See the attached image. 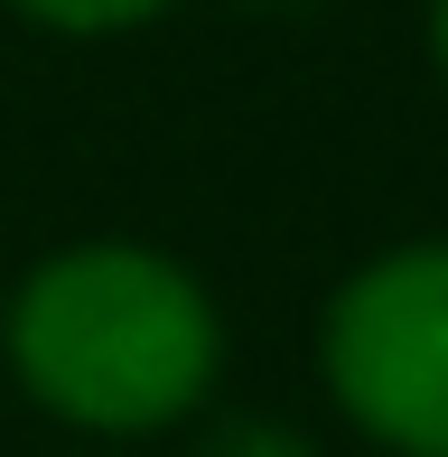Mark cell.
I'll list each match as a JSON object with an SVG mask.
<instances>
[{
    "label": "cell",
    "mask_w": 448,
    "mask_h": 457,
    "mask_svg": "<svg viewBox=\"0 0 448 457\" xmlns=\"http://www.w3.org/2000/svg\"><path fill=\"white\" fill-rule=\"evenodd\" d=\"M19 383L85 429H159L215 383V308L140 243H75L10 308Z\"/></svg>",
    "instance_id": "obj_1"
},
{
    "label": "cell",
    "mask_w": 448,
    "mask_h": 457,
    "mask_svg": "<svg viewBox=\"0 0 448 457\" xmlns=\"http://www.w3.org/2000/svg\"><path fill=\"white\" fill-rule=\"evenodd\" d=\"M328 383L402 457H448V243L355 271L328 308Z\"/></svg>",
    "instance_id": "obj_2"
},
{
    "label": "cell",
    "mask_w": 448,
    "mask_h": 457,
    "mask_svg": "<svg viewBox=\"0 0 448 457\" xmlns=\"http://www.w3.org/2000/svg\"><path fill=\"white\" fill-rule=\"evenodd\" d=\"M29 19H47V29H131V19L169 10V0H19Z\"/></svg>",
    "instance_id": "obj_3"
},
{
    "label": "cell",
    "mask_w": 448,
    "mask_h": 457,
    "mask_svg": "<svg viewBox=\"0 0 448 457\" xmlns=\"http://www.w3.org/2000/svg\"><path fill=\"white\" fill-rule=\"evenodd\" d=\"M206 457H318L299 429H280V420H234V429H215Z\"/></svg>",
    "instance_id": "obj_4"
},
{
    "label": "cell",
    "mask_w": 448,
    "mask_h": 457,
    "mask_svg": "<svg viewBox=\"0 0 448 457\" xmlns=\"http://www.w3.org/2000/svg\"><path fill=\"white\" fill-rule=\"evenodd\" d=\"M430 47H439V75H448V0H430Z\"/></svg>",
    "instance_id": "obj_5"
}]
</instances>
